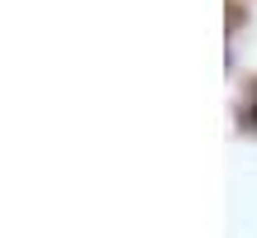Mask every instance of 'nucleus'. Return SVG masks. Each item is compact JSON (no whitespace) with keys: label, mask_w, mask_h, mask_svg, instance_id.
Listing matches in <instances>:
<instances>
[{"label":"nucleus","mask_w":257,"mask_h":238,"mask_svg":"<svg viewBox=\"0 0 257 238\" xmlns=\"http://www.w3.org/2000/svg\"><path fill=\"white\" fill-rule=\"evenodd\" d=\"M252 124H257V100H252Z\"/></svg>","instance_id":"1"}]
</instances>
